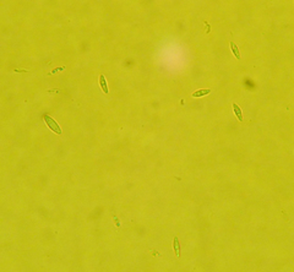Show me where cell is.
Wrapping results in <instances>:
<instances>
[{
  "label": "cell",
  "mask_w": 294,
  "mask_h": 272,
  "mask_svg": "<svg viewBox=\"0 0 294 272\" xmlns=\"http://www.w3.org/2000/svg\"><path fill=\"white\" fill-rule=\"evenodd\" d=\"M173 245H174V251L178 256H180V245H179V239L178 238H174V241H173Z\"/></svg>",
  "instance_id": "obj_6"
},
{
  "label": "cell",
  "mask_w": 294,
  "mask_h": 272,
  "mask_svg": "<svg viewBox=\"0 0 294 272\" xmlns=\"http://www.w3.org/2000/svg\"><path fill=\"white\" fill-rule=\"evenodd\" d=\"M44 121H45V124H47V126L53 132H55V134H58V135H61V134H63V131H61L60 126L57 124V121L54 120L52 116H49V115H44Z\"/></svg>",
  "instance_id": "obj_1"
},
{
  "label": "cell",
  "mask_w": 294,
  "mask_h": 272,
  "mask_svg": "<svg viewBox=\"0 0 294 272\" xmlns=\"http://www.w3.org/2000/svg\"><path fill=\"white\" fill-rule=\"evenodd\" d=\"M208 93H211V89H199V91H196V92L193 93V97L199 98V97H203V96H206Z\"/></svg>",
  "instance_id": "obj_3"
},
{
  "label": "cell",
  "mask_w": 294,
  "mask_h": 272,
  "mask_svg": "<svg viewBox=\"0 0 294 272\" xmlns=\"http://www.w3.org/2000/svg\"><path fill=\"white\" fill-rule=\"evenodd\" d=\"M61 70H64V67H59V69H55V70H53L50 74H55V72H58V71H61Z\"/></svg>",
  "instance_id": "obj_7"
},
{
  "label": "cell",
  "mask_w": 294,
  "mask_h": 272,
  "mask_svg": "<svg viewBox=\"0 0 294 272\" xmlns=\"http://www.w3.org/2000/svg\"><path fill=\"white\" fill-rule=\"evenodd\" d=\"M99 85H101V87H102V89H103V92H104V93H108V92H109V89H108V85H107V81H106L104 75H101V76H99Z\"/></svg>",
  "instance_id": "obj_2"
},
{
  "label": "cell",
  "mask_w": 294,
  "mask_h": 272,
  "mask_svg": "<svg viewBox=\"0 0 294 272\" xmlns=\"http://www.w3.org/2000/svg\"><path fill=\"white\" fill-rule=\"evenodd\" d=\"M233 110H234V114L237 115V118L242 121V120H243V114H242V109H240V107H239L238 104L233 103Z\"/></svg>",
  "instance_id": "obj_4"
},
{
  "label": "cell",
  "mask_w": 294,
  "mask_h": 272,
  "mask_svg": "<svg viewBox=\"0 0 294 272\" xmlns=\"http://www.w3.org/2000/svg\"><path fill=\"white\" fill-rule=\"evenodd\" d=\"M230 49H232V52H233V54L235 55L237 59H240V52H239L237 44L233 43V42H230Z\"/></svg>",
  "instance_id": "obj_5"
}]
</instances>
